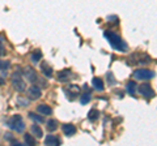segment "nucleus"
<instances>
[{"label":"nucleus","instance_id":"nucleus-26","mask_svg":"<svg viewBox=\"0 0 157 146\" xmlns=\"http://www.w3.org/2000/svg\"><path fill=\"white\" fill-rule=\"evenodd\" d=\"M3 53H4V47H3L2 43H0V56H2Z\"/></svg>","mask_w":157,"mask_h":146},{"label":"nucleus","instance_id":"nucleus-4","mask_svg":"<svg viewBox=\"0 0 157 146\" xmlns=\"http://www.w3.org/2000/svg\"><path fill=\"white\" fill-rule=\"evenodd\" d=\"M130 64H148L151 63V57L147 55V53H143V52H135L130 59Z\"/></svg>","mask_w":157,"mask_h":146},{"label":"nucleus","instance_id":"nucleus-10","mask_svg":"<svg viewBox=\"0 0 157 146\" xmlns=\"http://www.w3.org/2000/svg\"><path fill=\"white\" fill-rule=\"evenodd\" d=\"M70 77H71V71L70 69H63L60 72H58L56 78L60 82H67L68 80H70Z\"/></svg>","mask_w":157,"mask_h":146},{"label":"nucleus","instance_id":"nucleus-5","mask_svg":"<svg viewBox=\"0 0 157 146\" xmlns=\"http://www.w3.org/2000/svg\"><path fill=\"white\" fill-rule=\"evenodd\" d=\"M139 93L144 97V98H147V99H151L152 97L155 95V91H153V89H152V86L148 84V82H143L141 85H139Z\"/></svg>","mask_w":157,"mask_h":146},{"label":"nucleus","instance_id":"nucleus-15","mask_svg":"<svg viewBox=\"0 0 157 146\" xmlns=\"http://www.w3.org/2000/svg\"><path fill=\"white\" fill-rule=\"evenodd\" d=\"M32 133L36 136L37 138H41L42 136H43V132H42V129H41V126L37 125V124H33L32 125Z\"/></svg>","mask_w":157,"mask_h":146},{"label":"nucleus","instance_id":"nucleus-22","mask_svg":"<svg viewBox=\"0 0 157 146\" xmlns=\"http://www.w3.org/2000/svg\"><path fill=\"white\" fill-rule=\"evenodd\" d=\"M90 99V94L89 93H84V94H81V98H80V102H81V104H86L88 103V100Z\"/></svg>","mask_w":157,"mask_h":146},{"label":"nucleus","instance_id":"nucleus-25","mask_svg":"<svg viewBox=\"0 0 157 146\" xmlns=\"http://www.w3.org/2000/svg\"><path fill=\"white\" fill-rule=\"evenodd\" d=\"M17 100H18V103L21 104V106H24V107H25V106H28V104H29V102H28L26 99H24V98H18Z\"/></svg>","mask_w":157,"mask_h":146},{"label":"nucleus","instance_id":"nucleus-8","mask_svg":"<svg viewBox=\"0 0 157 146\" xmlns=\"http://www.w3.org/2000/svg\"><path fill=\"white\" fill-rule=\"evenodd\" d=\"M28 97L30 98L32 100H37V99H39L41 98V95H42V91H41V89L37 86V85H33V86H30L28 89Z\"/></svg>","mask_w":157,"mask_h":146},{"label":"nucleus","instance_id":"nucleus-18","mask_svg":"<svg viewBox=\"0 0 157 146\" xmlns=\"http://www.w3.org/2000/svg\"><path fill=\"white\" fill-rule=\"evenodd\" d=\"M30 59H32V61L33 63H37V61H39L42 59V52L39 51V50H36L33 53H32V56H30Z\"/></svg>","mask_w":157,"mask_h":146},{"label":"nucleus","instance_id":"nucleus-7","mask_svg":"<svg viewBox=\"0 0 157 146\" xmlns=\"http://www.w3.org/2000/svg\"><path fill=\"white\" fill-rule=\"evenodd\" d=\"M134 76L137 80H151L155 76V73L149 69H137L134 72Z\"/></svg>","mask_w":157,"mask_h":146},{"label":"nucleus","instance_id":"nucleus-27","mask_svg":"<svg viewBox=\"0 0 157 146\" xmlns=\"http://www.w3.org/2000/svg\"><path fill=\"white\" fill-rule=\"evenodd\" d=\"M3 82H4V80H3V78H0V85H3Z\"/></svg>","mask_w":157,"mask_h":146},{"label":"nucleus","instance_id":"nucleus-9","mask_svg":"<svg viewBox=\"0 0 157 146\" xmlns=\"http://www.w3.org/2000/svg\"><path fill=\"white\" fill-rule=\"evenodd\" d=\"M66 91H67V97L70 99H75L76 97L80 95V87L76 86V85H70Z\"/></svg>","mask_w":157,"mask_h":146},{"label":"nucleus","instance_id":"nucleus-2","mask_svg":"<svg viewBox=\"0 0 157 146\" xmlns=\"http://www.w3.org/2000/svg\"><path fill=\"white\" fill-rule=\"evenodd\" d=\"M11 82H12V86L16 89V91H20V93H22V91H25V81H24L22 76L20 72H14L12 77H11Z\"/></svg>","mask_w":157,"mask_h":146},{"label":"nucleus","instance_id":"nucleus-17","mask_svg":"<svg viewBox=\"0 0 157 146\" xmlns=\"http://www.w3.org/2000/svg\"><path fill=\"white\" fill-rule=\"evenodd\" d=\"M46 128L48 132H54V130L58 129V121L56 120H48L46 124Z\"/></svg>","mask_w":157,"mask_h":146},{"label":"nucleus","instance_id":"nucleus-23","mask_svg":"<svg viewBox=\"0 0 157 146\" xmlns=\"http://www.w3.org/2000/svg\"><path fill=\"white\" fill-rule=\"evenodd\" d=\"M135 86H136V84L135 82H128V85H127V90L130 91V94H134L135 93Z\"/></svg>","mask_w":157,"mask_h":146},{"label":"nucleus","instance_id":"nucleus-24","mask_svg":"<svg viewBox=\"0 0 157 146\" xmlns=\"http://www.w3.org/2000/svg\"><path fill=\"white\" fill-rule=\"evenodd\" d=\"M9 61H3V60H0V71H6L9 68Z\"/></svg>","mask_w":157,"mask_h":146},{"label":"nucleus","instance_id":"nucleus-16","mask_svg":"<svg viewBox=\"0 0 157 146\" xmlns=\"http://www.w3.org/2000/svg\"><path fill=\"white\" fill-rule=\"evenodd\" d=\"M92 82H93V86L96 87L97 90H104V82H102V80L100 78V77H94V78L92 80Z\"/></svg>","mask_w":157,"mask_h":146},{"label":"nucleus","instance_id":"nucleus-14","mask_svg":"<svg viewBox=\"0 0 157 146\" xmlns=\"http://www.w3.org/2000/svg\"><path fill=\"white\" fill-rule=\"evenodd\" d=\"M41 71H42L43 75L47 76V77H51L52 76V72H54L52 68L48 65L47 63H42V64H41Z\"/></svg>","mask_w":157,"mask_h":146},{"label":"nucleus","instance_id":"nucleus-20","mask_svg":"<svg viewBox=\"0 0 157 146\" xmlns=\"http://www.w3.org/2000/svg\"><path fill=\"white\" fill-rule=\"evenodd\" d=\"M24 140H25L26 145H30L32 146V145L36 144V138H34L32 134H25V136H24Z\"/></svg>","mask_w":157,"mask_h":146},{"label":"nucleus","instance_id":"nucleus-19","mask_svg":"<svg viewBox=\"0 0 157 146\" xmlns=\"http://www.w3.org/2000/svg\"><path fill=\"white\" fill-rule=\"evenodd\" d=\"M98 116H100V112H98L97 110L93 108V110L90 111V112L88 114V119L92 120V121H94V120H97V119H98Z\"/></svg>","mask_w":157,"mask_h":146},{"label":"nucleus","instance_id":"nucleus-3","mask_svg":"<svg viewBox=\"0 0 157 146\" xmlns=\"http://www.w3.org/2000/svg\"><path fill=\"white\" fill-rule=\"evenodd\" d=\"M105 35L107 37L109 42H110L115 48H118V50H126L124 42L122 41V38H121L119 35H117V34H114V33H109V31H106Z\"/></svg>","mask_w":157,"mask_h":146},{"label":"nucleus","instance_id":"nucleus-11","mask_svg":"<svg viewBox=\"0 0 157 146\" xmlns=\"http://www.w3.org/2000/svg\"><path fill=\"white\" fill-rule=\"evenodd\" d=\"M37 112L41 115H51L52 108L48 107L47 104H39V106H37Z\"/></svg>","mask_w":157,"mask_h":146},{"label":"nucleus","instance_id":"nucleus-12","mask_svg":"<svg viewBox=\"0 0 157 146\" xmlns=\"http://www.w3.org/2000/svg\"><path fill=\"white\" fill-rule=\"evenodd\" d=\"M60 144V140H59L56 136L54 134H48L47 137L45 138V145H50V146H55Z\"/></svg>","mask_w":157,"mask_h":146},{"label":"nucleus","instance_id":"nucleus-1","mask_svg":"<svg viewBox=\"0 0 157 146\" xmlns=\"http://www.w3.org/2000/svg\"><path fill=\"white\" fill-rule=\"evenodd\" d=\"M8 126L11 128L12 130H14V132H24V129H25V124H24V120L20 115H14L12 116L11 119H9L7 121Z\"/></svg>","mask_w":157,"mask_h":146},{"label":"nucleus","instance_id":"nucleus-13","mask_svg":"<svg viewBox=\"0 0 157 146\" xmlns=\"http://www.w3.org/2000/svg\"><path fill=\"white\" fill-rule=\"evenodd\" d=\"M62 129H63V133L66 136H72V134L76 133V126L73 124H64Z\"/></svg>","mask_w":157,"mask_h":146},{"label":"nucleus","instance_id":"nucleus-21","mask_svg":"<svg viewBox=\"0 0 157 146\" xmlns=\"http://www.w3.org/2000/svg\"><path fill=\"white\" fill-rule=\"evenodd\" d=\"M29 118H30V119H33L34 121H38V123H43V121H45V119H43L42 116L36 115L34 112H29Z\"/></svg>","mask_w":157,"mask_h":146},{"label":"nucleus","instance_id":"nucleus-6","mask_svg":"<svg viewBox=\"0 0 157 146\" xmlns=\"http://www.w3.org/2000/svg\"><path fill=\"white\" fill-rule=\"evenodd\" d=\"M24 76H25V78L29 81V82H32V84H36V82L38 81V76H37V72L34 68L32 67H25L24 68Z\"/></svg>","mask_w":157,"mask_h":146}]
</instances>
